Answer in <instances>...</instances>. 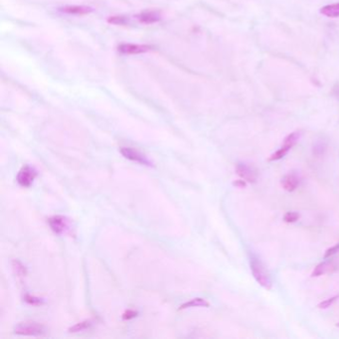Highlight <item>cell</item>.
I'll list each match as a JSON object with an SVG mask.
<instances>
[{
    "instance_id": "obj_21",
    "label": "cell",
    "mask_w": 339,
    "mask_h": 339,
    "mask_svg": "<svg viewBox=\"0 0 339 339\" xmlns=\"http://www.w3.org/2000/svg\"><path fill=\"white\" fill-rule=\"evenodd\" d=\"M300 219V214L297 212H287L284 216V221L286 223H294Z\"/></svg>"
},
{
    "instance_id": "obj_22",
    "label": "cell",
    "mask_w": 339,
    "mask_h": 339,
    "mask_svg": "<svg viewBox=\"0 0 339 339\" xmlns=\"http://www.w3.org/2000/svg\"><path fill=\"white\" fill-rule=\"evenodd\" d=\"M24 301L32 306H40V305H42L43 304V300L42 298H39V297H36L34 295H31V294H26L24 296Z\"/></svg>"
},
{
    "instance_id": "obj_26",
    "label": "cell",
    "mask_w": 339,
    "mask_h": 339,
    "mask_svg": "<svg viewBox=\"0 0 339 339\" xmlns=\"http://www.w3.org/2000/svg\"><path fill=\"white\" fill-rule=\"evenodd\" d=\"M335 326H336V327H339V323H337L335 324Z\"/></svg>"
},
{
    "instance_id": "obj_24",
    "label": "cell",
    "mask_w": 339,
    "mask_h": 339,
    "mask_svg": "<svg viewBox=\"0 0 339 339\" xmlns=\"http://www.w3.org/2000/svg\"><path fill=\"white\" fill-rule=\"evenodd\" d=\"M136 315H137V312H136V311L131 310V309H129V310H127V311L123 314V320H124V321H129V320H132V318H134Z\"/></svg>"
},
{
    "instance_id": "obj_17",
    "label": "cell",
    "mask_w": 339,
    "mask_h": 339,
    "mask_svg": "<svg viewBox=\"0 0 339 339\" xmlns=\"http://www.w3.org/2000/svg\"><path fill=\"white\" fill-rule=\"evenodd\" d=\"M326 148H327V145L324 142H317L315 143V145H313V149H312V152H313V155L317 156V157H320L322 155L324 154V152L326 151Z\"/></svg>"
},
{
    "instance_id": "obj_2",
    "label": "cell",
    "mask_w": 339,
    "mask_h": 339,
    "mask_svg": "<svg viewBox=\"0 0 339 339\" xmlns=\"http://www.w3.org/2000/svg\"><path fill=\"white\" fill-rule=\"evenodd\" d=\"M14 333L17 335L25 336H42L46 333L45 327L35 322L21 323L14 328Z\"/></svg>"
},
{
    "instance_id": "obj_9",
    "label": "cell",
    "mask_w": 339,
    "mask_h": 339,
    "mask_svg": "<svg viewBox=\"0 0 339 339\" xmlns=\"http://www.w3.org/2000/svg\"><path fill=\"white\" fill-rule=\"evenodd\" d=\"M282 186L288 192L294 191L298 184H300V178L295 173H289L282 178Z\"/></svg>"
},
{
    "instance_id": "obj_8",
    "label": "cell",
    "mask_w": 339,
    "mask_h": 339,
    "mask_svg": "<svg viewBox=\"0 0 339 339\" xmlns=\"http://www.w3.org/2000/svg\"><path fill=\"white\" fill-rule=\"evenodd\" d=\"M236 172L242 179L251 184L256 183L258 180L257 172L245 163H238L236 166Z\"/></svg>"
},
{
    "instance_id": "obj_23",
    "label": "cell",
    "mask_w": 339,
    "mask_h": 339,
    "mask_svg": "<svg viewBox=\"0 0 339 339\" xmlns=\"http://www.w3.org/2000/svg\"><path fill=\"white\" fill-rule=\"evenodd\" d=\"M338 252H339V243L336 244V245H334V246H332V247H330L329 249H327V250L325 251L324 258H328L332 257L333 255H335V254L338 253Z\"/></svg>"
},
{
    "instance_id": "obj_15",
    "label": "cell",
    "mask_w": 339,
    "mask_h": 339,
    "mask_svg": "<svg viewBox=\"0 0 339 339\" xmlns=\"http://www.w3.org/2000/svg\"><path fill=\"white\" fill-rule=\"evenodd\" d=\"M290 150H291L290 146L283 145V146L280 149H277L275 152H274L269 157V161H280V159H282L283 157H285L288 154V152Z\"/></svg>"
},
{
    "instance_id": "obj_12",
    "label": "cell",
    "mask_w": 339,
    "mask_h": 339,
    "mask_svg": "<svg viewBox=\"0 0 339 339\" xmlns=\"http://www.w3.org/2000/svg\"><path fill=\"white\" fill-rule=\"evenodd\" d=\"M210 304L205 301L204 298L201 297H195L193 300L183 304L182 306H180V307L178 308V310H182V309H186L189 307H209Z\"/></svg>"
},
{
    "instance_id": "obj_6",
    "label": "cell",
    "mask_w": 339,
    "mask_h": 339,
    "mask_svg": "<svg viewBox=\"0 0 339 339\" xmlns=\"http://www.w3.org/2000/svg\"><path fill=\"white\" fill-rule=\"evenodd\" d=\"M121 153L128 159H129V161H135V162H138V163H141V164H144V165H148V166H151V162L148 161L147 157L142 153L141 151H138L134 148H131V147H122L121 148Z\"/></svg>"
},
{
    "instance_id": "obj_18",
    "label": "cell",
    "mask_w": 339,
    "mask_h": 339,
    "mask_svg": "<svg viewBox=\"0 0 339 339\" xmlns=\"http://www.w3.org/2000/svg\"><path fill=\"white\" fill-rule=\"evenodd\" d=\"M108 22L114 25H125L129 22V18L125 16H111L108 19Z\"/></svg>"
},
{
    "instance_id": "obj_14",
    "label": "cell",
    "mask_w": 339,
    "mask_h": 339,
    "mask_svg": "<svg viewBox=\"0 0 339 339\" xmlns=\"http://www.w3.org/2000/svg\"><path fill=\"white\" fill-rule=\"evenodd\" d=\"M300 138H301V132L300 131H293L285 137L283 145H288L291 148H292L296 145V143L300 141Z\"/></svg>"
},
{
    "instance_id": "obj_11",
    "label": "cell",
    "mask_w": 339,
    "mask_h": 339,
    "mask_svg": "<svg viewBox=\"0 0 339 339\" xmlns=\"http://www.w3.org/2000/svg\"><path fill=\"white\" fill-rule=\"evenodd\" d=\"M335 269H336V267H335V265L333 264V262L325 261V262H323V263H321V264H318V265L314 268V270H313L311 275H312V276H321V275L327 274H330V273L334 272Z\"/></svg>"
},
{
    "instance_id": "obj_25",
    "label": "cell",
    "mask_w": 339,
    "mask_h": 339,
    "mask_svg": "<svg viewBox=\"0 0 339 339\" xmlns=\"http://www.w3.org/2000/svg\"><path fill=\"white\" fill-rule=\"evenodd\" d=\"M233 185L238 187V188H246L247 187V181L244 180V179H239V180H236L233 182Z\"/></svg>"
},
{
    "instance_id": "obj_4",
    "label": "cell",
    "mask_w": 339,
    "mask_h": 339,
    "mask_svg": "<svg viewBox=\"0 0 339 339\" xmlns=\"http://www.w3.org/2000/svg\"><path fill=\"white\" fill-rule=\"evenodd\" d=\"M47 222H48L51 230L57 235L63 234L69 227L68 218H66L65 216H62V215L52 216V217L48 218Z\"/></svg>"
},
{
    "instance_id": "obj_1",
    "label": "cell",
    "mask_w": 339,
    "mask_h": 339,
    "mask_svg": "<svg viewBox=\"0 0 339 339\" xmlns=\"http://www.w3.org/2000/svg\"><path fill=\"white\" fill-rule=\"evenodd\" d=\"M250 267L256 282L264 289L270 291L273 287L272 278L268 270L266 269L260 258L253 256L250 260Z\"/></svg>"
},
{
    "instance_id": "obj_3",
    "label": "cell",
    "mask_w": 339,
    "mask_h": 339,
    "mask_svg": "<svg viewBox=\"0 0 339 339\" xmlns=\"http://www.w3.org/2000/svg\"><path fill=\"white\" fill-rule=\"evenodd\" d=\"M36 176H37L36 170L29 165H25L18 172L17 182L20 186L29 187L33 183Z\"/></svg>"
},
{
    "instance_id": "obj_20",
    "label": "cell",
    "mask_w": 339,
    "mask_h": 339,
    "mask_svg": "<svg viewBox=\"0 0 339 339\" xmlns=\"http://www.w3.org/2000/svg\"><path fill=\"white\" fill-rule=\"evenodd\" d=\"M338 298H339V294L334 295V296H332V297H330V298H327V300L322 302L320 305H318L317 307H318V308H321V309L328 308V307H330L338 300Z\"/></svg>"
},
{
    "instance_id": "obj_7",
    "label": "cell",
    "mask_w": 339,
    "mask_h": 339,
    "mask_svg": "<svg viewBox=\"0 0 339 339\" xmlns=\"http://www.w3.org/2000/svg\"><path fill=\"white\" fill-rule=\"evenodd\" d=\"M139 23L142 24H154L161 20L162 14L161 11L157 10H146L143 11L135 16Z\"/></svg>"
},
{
    "instance_id": "obj_19",
    "label": "cell",
    "mask_w": 339,
    "mask_h": 339,
    "mask_svg": "<svg viewBox=\"0 0 339 339\" xmlns=\"http://www.w3.org/2000/svg\"><path fill=\"white\" fill-rule=\"evenodd\" d=\"M12 265H13V270L18 276H25L26 275V274H27L26 269L19 261H14L12 263Z\"/></svg>"
},
{
    "instance_id": "obj_5",
    "label": "cell",
    "mask_w": 339,
    "mask_h": 339,
    "mask_svg": "<svg viewBox=\"0 0 339 339\" xmlns=\"http://www.w3.org/2000/svg\"><path fill=\"white\" fill-rule=\"evenodd\" d=\"M119 53L124 55H138L149 52L152 50V47L145 44H132V43H124L117 47Z\"/></svg>"
},
{
    "instance_id": "obj_16",
    "label": "cell",
    "mask_w": 339,
    "mask_h": 339,
    "mask_svg": "<svg viewBox=\"0 0 339 339\" xmlns=\"http://www.w3.org/2000/svg\"><path fill=\"white\" fill-rule=\"evenodd\" d=\"M92 322L91 321H84V322H81V323H79L77 324H75L74 326L70 327L69 328V332H80V331H83V330H86L88 328H90L92 326Z\"/></svg>"
},
{
    "instance_id": "obj_10",
    "label": "cell",
    "mask_w": 339,
    "mask_h": 339,
    "mask_svg": "<svg viewBox=\"0 0 339 339\" xmlns=\"http://www.w3.org/2000/svg\"><path fill=\"white\" fill-rule=\"evenodd\" d=\"M93 10L94 9L92 7L85 5H68L60 8V11L73 15H86L93 12Z\"/></svg>"
},
{
    "instance_id": "obj_13",
    "label": "cell",
    "mask_w": 339,
    "mask_h": 339,
    "mask_svg": "<svg viewBox=\"0 0 339 339\" xmlns=\"http://www.w3.org/2000/svg\"><path fill=\"white\" fill-rule=\"evenodd\" d=\"M321 13L328 18H338L339 17V2L332 3L321 8Z\"/></svg>"
}]
</instances>
